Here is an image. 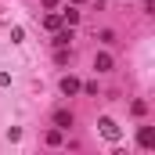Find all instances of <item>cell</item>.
<instances>
[{
  "mask_svg": "<svg viewBox=\"0 0 155 155\" xmlns=\"http://www.w3.org/2000/svg\"><path fill=\"white\" fill-rule=\"evenodd\" d=\"M72 4H83V0H72Z\"/></svg>",
  "mask_w": 155,
  "mask_h": 155,
  "instance_id": "obj_11",
  "label": "cell"
},
{
  "mask_svg": "<svg viewBox=\"0 0 155 155\" xmlns=\"http://www.w3.org/2000/svg\"><path fill=\"white\" fill-rule=\"evenodd\" d=\"M137 144H141V148H152V144H155V130H152V126H141V134H137Z\"/></svg>",
  "mask_w": 155,
  "mask_h": 155,
  "instance_id": "obj_3",
  "label": "cell"
},
{
  "mask_svg": "<svg viewBox=\"0 0 155 155\" xmlns=\"http://www.w3.org/2000/svg\"><path fill=\"white\" fill-rule=\"evenodd\" d=\"M47 144H61V130H51L47 134Z\"/></svg>",
  "mask_w": 155,
  "mask_h": 155,
  "instance_id": "obj_9",
  "label": "cell"
},
{
  "mask_svg": "<svg viewBox=\"0 0 155 155\" xmlns=\"http://www.w3.org/2000/svg\"><path fill=\"white\" fill-rule=\"evenodd\" d=\"M61 22H65V25H69V29H72V25H76V22H79V11H72V7H69V11H65V15H61Z\"/></svg>",
  "mask_w": 155,
  "mask_h": 155,
  "instance_id": "obj_8",
  "label": "cell"
},
{
  "mask_svg": "<svg viewBox=\"0 0 155 155\" xmlns=\"http://www.w3.org/2000/svg\"><path fill=\"white\" fill-rule=\"evenodd\" d=\"M54 126H58V130H69V126H72V112L58 108V112H54Z\"/></svg>",
  "mask_w": 155,
  "mask_h": 155,
  "instance_id": "obj_4",
  "label": "cell"
},
{
  "mask_svg": "<svg viewBox=\"0 0 155 155\" xmlns=\"http://www.w3.org/2000/svg\"><path fill=\"white\" fill-rule=\"evenodd\" d=\"M43 4H47V7H54V4H58V0H43Z\"/></svg>",
  "mask_w": 155,
  "mask_h": 155,
  "instance_id": "obj_10",
  "label": "cell"
},
{
  "mask_svg": "<svg viewBox=\"0 0 155 155\" xmlns=\"http://www.w3.org/2000/svg\"><path fill=\"white\" fill-rule=\"evenodd\" d=\"M97 126H101V137H108V141H119V126H116V119L101 116V119H97Z\"/></svg>",
  "mask_w": 155,
  "mask_h": 155,
  "instance_id": "obj_1",
  "label": "cell"
},
{
  "mask_svg": "<svg viewBox=\"0 0 155 155\" xmlns=\"http://www.w3.org/2000/svg\"><path fill=\"white\" fill-rule=\"evenodd\" d=\"M58 87H61V94H65V97H72L79 87H83V83H79L76 76H61V83H58Z\"/></svg>",
  "mask_w": 155,
  "mask_h": 155,
  "instance_id": "obj_2",
  "label": "cell"
},
{
  "mask_svg": "<svg viewBox=\"0 0 155 155\" xmlns=\"http://www.w3.org/2000/svg\"><path fill=\"white\" fill-rule=\"evenodd\" d=\"M94 69H97V72H108V69H112V54H105V51L94 54Z\"/></svg>",
  "mask_w": 155,
  "mask_h": 155,
  "instance_id": "obj_5",
  "label": "cell"
},
{
  "mask_svg": "<svg viewBox=\"0 0 155 155\" xmlns=\"http://www.w3.org/2000/svg\"><path fill=\"white\" fill-rule=\"evenodd\" d=\"M43 29H51V33L61 29V15H47V18H43Z\"/></svg>",
  "mask_w": 155,
  "mask_h": 155,
  "instance_id": "obj_7",
  "label": "cell"
},
{
  "mask_svg": "<svg viewBox=\"0 0 155 155\" xmlns=\"http://www.w3.org/2000/svg\"><path fill=\"white\" fill-rule=\"evenodd\" d=\"M72 43V29H54V47H69Z\"/></svg>",
  "mask_w": 155,
  "mask_h": 155,
  "instance_id": "obj_6",
  "label": "cell"
}]
</instances>
